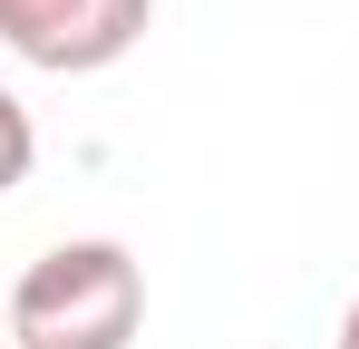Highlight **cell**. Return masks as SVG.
I'll return each mask as SVG.
<instances>
[{
    "instance_id": "obj_1",
    "label": "cell",
    "mask_w": 359,
    "mask_h": 349,
    "mask_svg": "<svg viewBox=\"0 0 359 349\" xmlns=\"http://www.w3.org/2000/svg\"><path fill=\"white\" fill-rule=\"evenodd\" d=\"M0 320L10 349H126L146 320V272L126 242H49Z\"/></svg>"
},
{
    "instance_id": "obj_2",
    "label": "cell",
    "mask_w": 359,
    "mask_h": 349,
    "mask_svg": "<svg viewBox=\"0 0 359 349\" xmlns=\"http://www.w3.org/2000/svg\"><path fill=\"white\" fill-rule=\"evenodd\" d=\"M156 0H0V49L49 68V78H88V68H117L146 39Z\"/></svg>"
},
{
    "instance_id": "obj_3",
    "label": "cell",
    "mask_w": 359,
    "mask_h": 349,
    "mask_svg": "<svg viewBox=\"0 0 359 349\" xmlns=\"http://www.w3.org/2000/svg\"><path fill=\"white\" fill-rule=\"evenodd\" d=\"M29 165H39V126H29V107L0 88V194H20Z\"/></svg>"
},
{
    "instance_id": "obj_4",
    "label": "cell",
    "mask_w": 359,
    "mask_h": 349,
    "mask_svg": "<svg viewBox=\"0 0 359 349\" xmlns=\"http://www.w3.org/2000/svg\"><path fill=\"white\" fill-rule=\"evenodd\" d=\"M340 349H359V301H350V310H340Z\"/></svg>"
},
{
    "instance_id": "obj_5",
    "label": "cell",
    "mask_w": 359,
    "mask_h": 349,
    "mask_svg": "<svg viewBox=\"0 0 359 349\" xmlns=\"http://www.w3.org/2000/svg\"><path fill=\"white\" fill-rule=\"evenodd\" d=\"M0 349H10V320H0Z\"/></svg>"
}]
</instances>
